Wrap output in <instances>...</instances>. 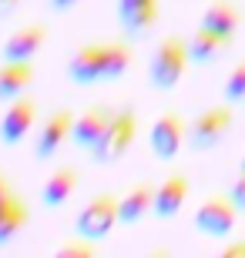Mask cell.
<instances>
[{"label": "cell", "instance_id": "cell-16", "mask_svg": "<svg viewBox=\"0 0 245 258\" xmlns=\"http://www.w3.org/2000/svg\"><path fill=\"white\" fill-rule=\"evenodd\" d=\"M74 191H77V171L74 168H57L47 181H44V188H40V201L47 208H61Z\"/></svg>", "mask_w": 245, "mask_h": 258}, {"label": "cell", "instance_id": "cell-4", "mask_svg": "<svg viewBox=\"0 0 245 258\" xmlns=\"http://www.w3.org/2000/svg\"><path fill=\"white\" fill-rule=\"evenodd\" d=\"M232 121H235V114H232V107H228V104L208 107V111H202V114L188 124V144H191V148H198V151L215 148V144L228 134Z\"/></svg>", "mask_w": 245, "mask_h": 258}, {"label": "cell", "instance_id": "cell-18", "mask_svg": "<svg viewBox=\"0 0 245 258\" xmlns=\"http://www.w3.org/2000/svg\"><path fill=\"white\" fill-rule=\"evenodd\" d=\"M228 44H232V37H222V34H215V30H208V27H198L188 40V54L198 64H208V60H215L218 54H225Z\"/></svg>", "mask_w": 245, "mask_h": 258}, {"label": "cell", "instance_id": "cell-10", "mask_svg": "<svg viewBox=\"0 0 245 258\" xmlns=\"http://www.w3.org/2000/svg\"><path fill=\"white\" fill-rule=\"evenodd\" d=\"M71 131H74V114L71 111H54L47 117V124L40 127V134H37V158L40 161H47L51 154L61 151V144L71 138Z\"/></svg>", "mask_w": 245, "mask_h": 258}, {"label": "cell", "instance_id": "cell-15", "mask_svg": "<svg viewBox=\"0 0 245 258\" xmlns=\"http://www.w3.org/2000/svg\"><path fill=\"white\" fill-rule=\"evenodd\" d=\"M30 221V208H27V201L17 198V195L10 191L7 198L0 201V245H7L14 235H17L24 225Z\"/></svg>", "mask_w": 245, "mask_h": 258}, {"label": "cell", "instance_id": "cell-8", "mask_svg": "<svg viewBox=\"0 0 245 258\" xmlns=\"http://www.w3.org/2000/svg\"><path fill=\"white\" fill-rule=\"evenodd\" d=\"M67 77L74 84H97V81H104V44H84L67 64Z\"/></svg>", "mask_w": 245, "mask_h": 258}, {"label": "cell", "instance_id": "cell-11", "mask_svg": "<svg viewBox=\"0 0 245 258\" xmlns=\"http://www.w3.org/2000/svg\"><path fill=\"white\" fill-rule=\"evenodd\" d=\"M191 184L185 174H171V178H165V181L158 184V191H155V215L158 218H175L181 211V205H185V198H188Z\"/></svg>", "mask_w": 245, "mask_h": 258}, {"label": "cell", "instance_id": "cell-24", "mask_svg": "<svg viewBox=\"0 0 245 258\" xmlns=\"http://www.w3.org/2000/svg\"><path fill=\"white\" fill-rule=\"evenodd\" d=\"M222 255H225V258H245V241H232Z\"/></svg>", "mask_w": 245, "mask_h": 258}, {"label": "cell", "instance_id": "cell-3", "mask_svg": "<svg viewBox=\"0 0 245 258\" xmlns=\"http://www.w3.org/2000/svg\"><path fill=\"white\" fill-rule=\"evenodd\" d=\"M134 138H138V117H134V111H114L104 138L91 148V158L101 161V164L104 161H118V158L134 144Z\"/></svg>", "mask_w": 245, "mask_h": 258}, {"label": "cell", "instance_id": "cell-17", "mask_svg": "<svg viewBox=\"0 0 245 258\" xmlns=\"http://www.w3.org/2000/svg\"><path fill=\"white\" fill-rule=\"evenodd\" d=\"M202 27L215 30L222 37H235L238 30V7L235 4H228V0H212L202 14Z\"/></svg>", "mask_w": 245, "mask_h": 258}, {"label": "cell", "instance_id": "cell-21", "mask_svg": "<svg viewBox=\"0 0 245 258\" xmlns=\"http://www.w3.org/2000/svg\"><path fill=\"white\" fill-rule=\"evenodd\" d=\"M225 101L228 104H245V64H238L225 81Z\"/></svg>", "mask_w": 245, "mask_h": 258}, {"label": "cell", "instance_id": "cell-26", "mask_svg": "<svg viewBox=\"0 0 245 258\" xmlns=\"http://www.w3.org/2000/svg\"><path fill=\"white\" fill-rule=\"evenodd\" d=\"M77 0H51V7L54 10H67V7H74Z\"/></svg>", "mask_w": 245, "mask_h": 258}, {"label": "cell", "instance_id": "cell-14", "mask_svg": "<svg viewBox=\"0 0 245 258\" xmlns=\"http://www.w3.org/2000/svg\"><path fill=\"white\" fill-rule=\"evenodd\" d=\"M34 67L30 60H4L0 64V101H14L30 87Z\"/></svg>", "mask_w": 245, "mask_h": 258}, {"label": "cell", "instance_id": "cell-25", "mask_svg": "<svg viewBox=\"0 0 245 258\" xmlns=\"http://www.w3.org/2000/svg\"><path fill=\"white\" fill-rule=\"evenodd\" d=\"M7 195H10V181H7V174L0 171V201L7 198Z\"/></svg>", "mask_w": 245, "mask_h": 258}, {"label": "cell", "instance_id": "cell-28", "mask_svg": "<svg viewBox=\"0 0 245 258\" xmlns=\"http://www.w3.org/2000/svg\"><path fill=\"white\" fill-rule=\"evenodd\" d=\"M242 168H245V158H242Z\"/></svg>", "mask_w": 245, "mask_h": 258}, {"label": "cell", "instance_id": "cell-27", "mask_svg": "<svg viewBox=\"0 0 245 258\" xmlns=\"http://www.w3.org/2000/svg\"><path fill=\"white\" fill-rule=\"evenodd\" d=\"M17 4H20V0H0V10H14Z\"/></svg>", "mask_w": 245, "mask_h": 258}, {"label": "cell", "instance_id": "cell-22", "mask_svg": "<svg viewBox=\"0 0 245 258\" xmlns=\"http://www.w3.org/2000/svg\"><path fill=\"white\" fill-rule=\"evenodd\" d=\"M91 251H94V248H91L87 238H84V241H67L57 255H61V258H91Z\"/></svg>", "mask_w": 245, "mask_h": 258}, {"label": "cell", "instance_id": "cell-6", "mask_svg": "<svg viewBox=\"0 0 245 258\" xmlns=\"http://www.w3.org/2000/svg\"><path fill=\"white\" fill-rule=\"evenodd\" d=\"M235 218H238V208L232 198H208L195 215V225L202 235H212V238H222L228 231L235 228Z\"/></svg>", "mask_w": 245, "mask_h": 258}, {"label": "cell", "instance_id": "cell-19", "mask_svg": "<svg viewBox=\"0 0 245 258\" xmlns=\"http://www.w3.org/2000/svg\"><path fill=\"white\" fill-rule=\"evenodd\" d=\"M151 208H155V188H151V184H134L131 191L118 201L121 221H128V225L141 221L144 215H151Z\"/></svg>", "mask_w": 245, "mask_h": 258}, {"label": "cell", "instance_id": "cell-1", "mask_svg": "<svg viewBox=\"0 0 245 258\" xmlns=\"http://www.w3.org/2000/svg\"><path fill=\"white\" fill-rule=\"evenodd\" d=\"M191 54H188V40L181 37H165L151 57V84L161 87V91H171L185 77V67H188Z\"/></svg>", "mask_w": 245, "mask_h": 258}, {"label": "cell", "instance_id": "cell-5", "mask_svg": "<svg viewBox=\"0 0 245 258\" xmlns=\"http://www.w3.org/2000/svg\"><path fill=\"white\" fill-rule=\"evenodd\" d=\"M185 138H188V127H185V117L181 114H161L158 121L151 124V134H148L151 151H155V158H161V161L178 158Z\"/></svg>", "mask_w": 245, "mask_h": 258}, {"label": "cell", "instance_id": "cell-20", "mask_svg": "<svg viewBox=\"0 0 245 258\" xmlns=\"http://www.w3.org/2000/svg\"><path fill=\"white\" fill-rule=\"evenodd\" d=\"M128 67H131V50H128V44L108 40V44H104V81H118V77H124Z\"/></svg>", "mask_w": 245, "mask_h": 258}, {"label": "cell", "instance_id": "cell-2", "mask_svg": "<svg viewBox=\"0 0 245 258\" xmlns=\"http://www.w3.org/2000/svg\"><path fill=\"white\" fill-rule=\"evenodd\" d=\"M118 221H121L118 198H111V195H97V198H91L84 208H81V215H77V221H74V228H77V235H81V238L97 241V238H108Z\"/></svg>", "mask_w": 245, "mask_h": 258}, {"label": "cell", "instance_id": "cell-13", "mask_svg": "<svg viewBox=\"0 0 245 258\" xmlns=\"http://www.w3.org/2000/svg\"><path fill=\"white\" fill-rule=\"evenodd\" d=\"M44 37H47V30L40 27V24H24L20 30H14L4 44V60H30L44 47Z\"/></svg>", "mask_w": 245, "mask_h": 258}, {"label": "cell", "instance_id": "cell-12", "mask_svg": "<svg viewBox=\"0 0 245 258\" xmlns=\"http://www.w3.org/2000/svg\"><path fill=\"white\" fill-rule=\"evenodd\" d=\"M161 0H118V20L128 34H144L158 20Z\"/></svg>", "mask_w": 245, "mask_h": 258}, {"label": "cell", "instance_id": "cell-9", "mask_svg": "<svg viewBox=\"0 0 245 258\" xmlns=\"http://www.w3.org/2000/svg\"><path fill=\"white\" fill-rule=\"evenodd\" d=\"M111 114H114V111H108V107H101V104L87 107L84 114H77V117H74L71 141L91 151V148H94V144L104 138V131H108V124H111Z\"/></svg>", "mask_w": 245, "mask_h": 258}, {"label": "cell", "instance_id": "cell-23", "mask_svg": "<svg viewBox=\"0 0 245 258\" xmlns=\"http://www.w3.org/2000/svg\"><path fill=\"white\" fill-rule=\"evenodd\" d=\"M228 198L235 201V208H238V211H245V168H242V174L235 178V184H232V191H228Z\"/></svg>", "mask_w": 245, "mask_h": 258}, {"label": "cell", "instance_id": "cell-7", "mask_svg": "<svg viewBox=\"0 0 245 258\" xmlns=\"http://www.w3.org/2000/svg\"><path fill=\"white\" fill-rule=\"evenodd\" d=\"M34 121H37L34 97H14L10 107H7V114H4V121H0V138H4V144H20L30 134Z\"/></svg>", "mask_w": 245, "mask_h": 258}]
</instances>
